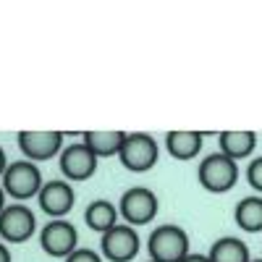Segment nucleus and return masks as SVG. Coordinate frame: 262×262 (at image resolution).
Instances as JSON below:
<instances>
[{
  "label": "nucleus",
  "mask_w": 262,
  "mask_h": 262,
  "mask_svg": "<svg viewBox=\"0 0 262 262\" xmlns=\"http://www.w3.org/2000/svg\"><path fill=\"white\" fill-rule=\"evenodd\" d=\"M147 252H149V259H155V262H181L184 257L191 254L189 233L181 226L163 223L149 233Z\"/></svg>",
  "instance_id": "f257e3e1"
},
{
  "label": "nucleus",
  "mask_w": 262,
  "mask_h": 262,
  "mask_svg": "<svg viewBox=\"0 0 262 262\" xmlns=\"http://www.w3.org/2000/svg\"><path fill=\"white\" fill-rule=\"evenodd\" d=\"M0 186H3V191L8 196H13V200L27 202V200H32V196H37L42 191L45 181H42V170L37 168V163L13 160V163H8L3 179H0Z\"/></svg>",
  "instance_id": "f03ea898"
},
{
  "label": "nucleus",
  "mask_w": 262,
  "mask_h": 262,
  "mask_svg": "<svg viewBox=\"0 0 262 262\" xmlns=\"http://www.w3.org/2000/svg\"><path fill=\"white\" fill-rule=\"evenodd\" d=\"M196 179L210 194H226L238 181V163L226 158L223 152H212L196 168Z\"/></svg>",
  "instance_id": "7ed1b4c3"
},
{
  "label": "nucleus",
  "mask_w": 262,
  "mask_h": 262,
  "mask_svg": "<svg viewBox=\"0 0 262 262\" xmlns=\"http://www.w3.org/2000/svg\"><path fill=\"white\" fill-rule=\"evenodd\" d=\"M160 210L158 202V194L147 189V186H134L123 191L121 202H118V215L126 221V226L131 228H139V226H149L155 221V215Z\"/></svg>",
  "instance_id": "20e7f679"
},
{
  "label": "nucleus",
  "mask_w": 262,
  "mask_h": 262,
  "mask_svg": "<svg viewBox=\"0 0 262 262\" xmlns=\"http://www.w3.org/2000/svg\"><path fill=\"white\" fill-rule=\"evenodd\" d=\"M160 158V147L155 142V137L144 134V131H134V134H126V142L121 147V165L131 173H144L149 168L158 165Z\"/></svg>",
  "instance_id": "39448f33"
},
{
  "label": "nucleus",
  "mask_w": 262,
  "mask_h": 262,
  "mask_svg": "<svg viewBox=\"0 0 262 262\" xmlns=\"http://www.w3.org/2000/svg\"><path fill=\"white\" fill-rule=\"evenodd\" d=\"M34 231H37V217L24 202L8 205L0 212V238L6 244H24L34 236Z\"/></svg>",
  "instance_id": "423d86ee"
},
{
  "label": "nucleus",
  "mask_w": 262,
  "mask_h": 262,
  "mask_svg": "<svg viewBox=\"0 0 262 262\" xmlns=\"http://www.w3.org/2000/svg\"><path fill=\"white\" fill-rule=\"evenodd\" d=\"M139 233L137 228H131L126 223L113 226L111 231H105L100 238V252L105 259L111 262H131L139 254Z\"/></svg>",
  "instance_id": "0eeeda50"
},
{
  "label": "nucleus",
  "mask_w": 262,
  "mask_h": 262,
  "mask_svg": "<svg viewBox=\"0 0 262 262\" xmlns=\"http://www.w3.org/2000/svg\"><path fill=\"white\" fill-rule=\"evenodd\" d=\"M63 147L66 144H63L60 131H21L18 134V149L24 152V160H32V163L60 158Z\"/></svg>",
  "instance_id": "6e6552de"
},
{
  "label": "nucleus",
  "mask_w": 262,
  "mask_h": 262,
  "mask_svg": "<svg viewBox=\"0 0 262 262\" xmlns=\"http://www.w3.org/2000/svg\"><path fill=\"white\" fill-rule=\"evenodd\" d=\"M58 163H60V170H63L66 181H69V184H79V181H86V179L95 176L100 160H97V155L84 142H76V144L63 147Z\"/></svg>",
  "instance_id": "1a4fd4ad"
},
{
  "label": "nucleus",
  "mask_w": 262,
  "mask_h": 262,
  "mask_svg": "<svg viewBox=\"0 0 262 262\" xmlns=\"http://www.w3.org/2000/svg\"><path fill=\"white\" fill-rule=\"evenodd\" d=\"M79 231L74 223H69L66 217L60 221H50L45 228L39 231V247L50 257H69L71 252H76L79 247Z\"/></svg>",
  "instance_id": "9d476101"
},
{
  "label": "nucleus",
  "mask_w": 262,
  "mask_h": 262,
  "mask_svg": "<svg viewBox=\"0 0 262 262\" xmlns=\"http://www.w3.org/2000/svg\"><path fill=\"white\" fill-rule=\"evenodd\" d=\"M37 202H39V210L48 212L53 221H60L66 217L71 210H74V202H76V191L69 181L63 179H53V181H45L42 191L37 194Z\"/></svg>",
  "instance_id": "9b49d317"
},
{
  "label": "nucleus",
  "mask_w": 262,
  "mask_h": 262,
  "mask_svg": "<svg viewBox=\"0 0 262 262\" xmlns=\"http://www.w3.org/2000/svg\"><path fill=\"white\" fill-rule=\"evenodd\" d=\"M205 144V134L200 131H168L165 134V149L173 160H194L202 152Z\"/></svg>",
  "instance_id": "f8f14e48"
},
{
  "label": "nucleus",
  "mask_w": 262,
  "mask_h": 262,
  "mask_svg": "<svg viewBox=\"0 0 262 262\" xmlns=\"http://www.w3.org/2000/svg\"><path fill=\"white\" fill-rule=\"evenodd\" d=\"M217 144H221V152L231 160H247L254 147H257V134L254 131H223L217 137Z\"/></svg>",
  "instance_id": "ddd939ff"
},
{
  "label": "nucleus",
  "mask_w": 262,
  "mask_h": 262,
  "mask_svg": "<svg viewBox=\"0 0 262 262\" xmlns=\"http://www.w3.org/2000/svg\"><path fill=\"white\" fill-rule=\"evenodd\" d=\"M81 142L95 152L97 160L100 158H118L121 147L126 142V131H86L81 137Z\"/></svg>",
  "instance_id": "4468645a"
},
{
  "label": "nucleus",
  "mask_w": 262,
  "mask_h": 262,
  "mask_svg": "<svg viewBox=\"0 0 262 262\" xmlns=\"http://www.w3.org/2000/svg\"><path fill=\"white\" fill-rule=\"evenodd\" d=\"M118 205H113L111 200H95L86 205L84 210V223L90 226L92 231H97L100 236L105 231H111L113 226H118Z\"/></svg>",
  "instance_id": "2eb2a0df"
},
{
  "label": "nucleus",
  "mask_w": 262,
  "mask_h": 262,
  "mask_svg": "<svg viewBox=\"0 0 262 262\" xmlns=\"http://www.w3.org/2000/svg\"><path fill=\"white\" fill-rule=\"evenodd\" d=\"M233 221L247 233H259L262 231V196L252 194V196L238 200L233 210Z\"/></svg>",
  "instance_id": "dca6fc26"
},
{
  "label": "nucleus",
  "mask_w": 262,
  "mask_h": 262,
  "mask_svg": "<svg viewBox=\"0 0 262 262\" xmlns=\"http://www.w3.org/2000/svg\"><path fill=\"white\" fill-rule=\"evenodd\" d=\"M210 262H252L249 247L238 236H221L207 252Z\"/></svg>",
  "instance_id": "f3484780"
},
{
  "label": "nucleus",
  "mask_w": 262,
  "mask_h": 262,
  "mask_svg": "<svg viewBox=\"0 0 262 262\" xmlns=\"http://www.w3.org/2000/svg\"><path fill=\"white\" fill-rule=\"evenodd\" d=\"M247 184L262 194V158H254L249 165H247Z\"/></svg>",
  "instance_id": "a211bd4d"
},
{
  "label": "nucleus",
  "mask_w": 262,
  "mask_h": 262,
  "mask_svg": "<svg viewBox=\"0 0 262 262\" xmlns=\"http://www.w3.org/2000/svg\"><path fill=\"white\" fill-rule=\"evenodd\" d=\"M63 262H102V257L95 252V249H76L66 257Z\"/></svg>",
  "instance_id": "6ab92c4d"
},
{
  "label": "nucleus",
  "mask_w": 262,
  "mask_h": 262,
  "mask_svg": "<svg viewBox=\"0 0 262 262\" xmlns=\"http://www.w3.org/2000/svg\"><path fill=\"white\" fill-rule=\"evenodd\" d=\"M0 262H13L11 249H8V244H6V242H0Z\"/></svg>",
  "instance_id": "aec40b11"
},
{
  "label": "nucleus",
  "mask_w": 262,
  "mask_h": 262,
  "mask_svg": "<svg viewBox=\"0 0 262 262\" xmlns=\"http://www.w3.org/2000/svg\"><path fill=\"white\" fill-rule=\"evenodd\" d=\"M181 262H210V257H207V254H194V252H191V254L184 257Z\"/></svg>",
  "instance_id": "412c9836"
},
{
  "label": "nucleus",
  "mask_w": 262,
  "mask_h": 262,
  "mask_svg": "<svg viewBox=\"0 0 262 262\" xmlns=\"http://www.w3.org/2000/svg\"><path fill=\"white\" fill-rule=\"evenodd\" d=\"M6 168H8V158H6V149L0 147V179H3V173H6Z\"/></svg>",
  "instance_id": "4be33fe9"
},
{
  "label": "nucleus",
  "mask_w": 262,
  "mask_h": 262,
  "mask_svg": "<svg viewBox=\"0 0 262 262\" xmlns=\"http://www.w3.org/2000/svg\"><path fill=\"white\" fill-rule=\"evenodd\" d=\"M6 196H8V194L3 191V186H0V212H3V210L8 207V205H6Z\"/></svg>",
  "instance_id": "5701e85b"
},
{
  "label": "nucleus",
  "mask_w": 262,
  "mask_h": 262,
  "mask_svg": "<svg viewBox=\"0 0 262 262\" xmlns=\"http://www.w3.org/2000/svg\"><path fill=\"white\" fill-rule=\"evenodd\" d=\"M252 262H262V259H252Z\"/></svg>",
  "instance_id": "b1692460"
},
{
  "label": "nucleus",
  "mask_w": 262,
  "mask_h": 262,
  "mask_svg": "<svg viewBox=\"0 0 262 262\" xmlns=\"http://www.w3.org/2000/svg\"><path fill=\"white\" fill-rule=\"evenodd\" d=\"M147 262H155V259H147Z\"/></svg>",
  "instance_id": "393cba45"
}]
</instances>
